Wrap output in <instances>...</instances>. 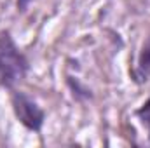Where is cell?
I'll list each match as a JSON object with an SVG mask.
<instances>
[{"instance_id": "8992f818", "label": "cell", "mask_w": 150, "mask_h": 148, "mask_svg": "<svg viewBox=\"0 0 150 148\" xmlns=\"http://www.w3.org/2000/svg\"><path fill=\"white\" fill-rule=\"evenodd\" d=\"M32 2H35V0H16V9H18V12H25Z\"/></svg>"}, {"instance_id": "277c9868", "label": "cell", "mask_w": 150, "mask_h": 148, "mask_svg": "<svg viewBox=\"0 0 150 148\" xmlns=\"http://www.w3.org/2000/svg\"><path fill=\"white\" fill-rule=\"evenodd\" d=\"M67 82H68V87H70V91H72V94H74V98L77 101H87V99L93 98L91 89H87L84 84H80L79 78H75V77H67Z\"/></svg>"}, {"instance_id": "5b68a950", "label": "cell", "mask_w": 150, "mask_h": 148, "mask_svg": "<svg viewBox=\"0 0 150 148\" xmlns=\"http://www.w3.org/2000/svg\"><path fill=\"white\" fill-rule=\"evenodd\" d=\"M134 115L138 117V120L143 124V127L147 129V136H149V143H150V98L134 111Z\"/></svg>"}, {"instance_id": "3957f363", "label": "cell", "mask_w": 150, "mask_h": 148, "mask_svg": "<svg viewBox=\"0 0 150 148\" xmlns=\"http://www.w3.org/2000/svg\"><path fill=\"white\" fill-rule=\"evenodd\" d=\"M134 80L138 84L150 82V37L143 42L142 51L138 54L136 70H134Z\"/></svg>"}, {"instance_id": "6da1fadb", "label": "cell", "mask_w": 150, "mask_h": 148, "mask_svg": "<svg viewBox=\"0 0 150 148\" xmlns=\"http://www.w3.org/2000/svg\"><path fill=\"white\" fill-rule=\"evenodd\" d=\"M30 73V59L9 30L0 32V87L12 91Z\"/></svg>"}, {"instance_id": "7a4b0ae2", "label": "cell", "mask_w": 150, "mask_h": 148, "mask_svg": "<svg viewBox=\"0 0 150 148\" xmlns=\"http://www.w3.org/2000/svg\"><path fill=\"white\" fill-rule=\"evenodd\" d=\"M11 106L14 111L16 120L32 132H40L45 122V111L33 98H30L26 92L12 89L11 91Z\"/></svg>"}]
</instances>
